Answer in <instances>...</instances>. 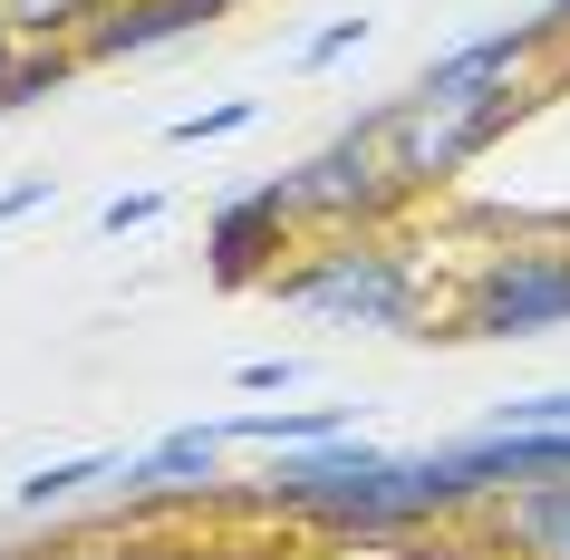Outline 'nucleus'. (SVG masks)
Returning <instances> with one entry per match:
<instances>
[{
  "mask_svg": "<svg viewBox=\"0 0 570 560\" xmlns=\"http://www.w3.org/2000/svg\"><path fill=\"white\" fill-rule=\"evenodd\" d=\"M271 291L291 310H320L338 328H377V338H425V271L387 242H338L309 252L301 271H271Z\"/></svg>",
  "mask_w": 570,
  "mask_h": 560,
  "instance_id": "obj_1",
  "label": "nucleus"
},
{
  "mask_svg": "<svg viewBox=\"0 0 570 560\" xmlns=\"http://www.w3.org/2000/svg\"><path fill=\"white\" fill-rule=\"evenodd\" d=\"M387 126H396V107H367V117L338 126L309 165H291V175H281L291 213H301V223H367V213H387L396 194H406L396 165H387Z\"/></svg>",
  "mask_w": 570,
  "mask_h": 560,
  "instance_id": "obj_2",
  "label": "nucleus"
},
{
  "mask_svg": "<svg viewBox=\"0 0 570 560\" xmlns=\"http://www.w3.org/2000/svg\"><path fill=\"white\" fill-rule=\"evenodd\" d=\"M532 97L522 88H493V97H464V107H406L396 97V126H387V165H396V184H445V175H464L493 136H503L512 117H522Z\"/></svg>",
  "mask_w": 570,
  "mask_h": 560,
  "instance_id": "obj_3",
  "label": "nucleus"
},
{
  "mask_svg": "<svg viewBox=\"0 0 570 560\" xmlns=\"http://www.w3.org/2000/svg\"><path fill=\"white\" fill-rule=\"evenodd\" d=\"M570 328V252H493L464 281V338H541Z\"/></svg>",
  "mask_w": 570,
  "mask_h": 560,
  "instance_id": "obj_4",
  "label": "nucleus"
},
{
  "mask_svg": "<svg viewBox=\"0 0 570 560\" xmlns=\"http://www.w3.org/2000/svg\"><path fill=\"white\" fill-rule=\"evenodd\" d=\"M551 49V30L541 20H512V30H483L464 39V49H445V59L425 68L416 88H406V107H464V97H493V88H522V68Z\"/></svg>",
  "mask_w": 570,
  "mask_h": 560,
  "instance_id": "obj_5",
  "label": "nucleus"
},
{
  "mask_svg": "<svg viewBox=\"0 0 570 560\" xmlns=\"http://www.w3.org/2000/svg\"><path fill=\"white\" fill-rule=\"evenodd\" d=\"M291 223H301V213H291V194H281V175L252 184V194H233V204L204 223V262H213V281H262Z\"/></svg>",
  "mask_w": 570,
  "mask_h": 560,
  "instance_id": "obj_6",
  "label": "nucleus"
},
{
  "mask_svg": "<svg viewBox=\"0 0 570 560\" xmlns=\"http://www.w3.org/2000/svg\"><path fill=\"white\" fill-rule=\"evenodd\" d=\"M503 541L522 560H570V473H561V483H522V493H503Z\"/></svg>",
  "mask_w": 570,
  "mask_h": 560,
  "instance_id": "obj_7",
  "label": "nucleus"
},
{
  "mask_svg": "<svg viewBox=\"0 0 570 560\" xmlns=\"http://www.w3.org/2000/svg\"><path fill=\"white\" fill-rule=\"evenodd\" d=\"M213 454H223V435H213V415H204V425H175L165 444H146L126 464V483H194V473L213 483Z\"/></svg>",
  "mask_w": 570,
  "mask_h": 560,
  "instance_id": "obj_8",
  "label": "nucleus"
},
{
  "mask_svg": "<svg viewBox=\"0 0 570 560\" xmlns=\"http://www.w3.org/2000/svg\"><path fill=\"white\" fill-rule=\"evenodd\" d=\"M0 20H10V39H20V49H59L68 30L88 39L97 0H0Z\"/></svg>",
  "mask_w": 570,
  "mask_h": 560,
  "instance_id": "obj_9",
  "label": "nucleus"
},
{
  "mask_svg": "<svg viewBox=\"0 0 570 560\" xmlns=\"http://www.w3.org/2000/svg\"><path fill=\"white\" fill-rule=\"evenodd\" d=\"M107 473H126V454H68V464H39L10 502H20V512H49V502H78L88 483H107Z\"/></svg>",
  "mask_w": 570,
  "mask_h": 560,
  "instance_id": "obj_10",
  "label": "nucleus"
},
{
  "mask_svg": "<svg viewBox=\"0 0 570 560\" xmlns=\"http://www.w3.org/2000/svg\"><path fill=\"white\" fill-rule=\"evenodd\" d=\"M68 78H78V59H68V49H20V59H10V78H0V107H30V97H59Z\"/></svg>",
  "mask_w": 570,
  "mask_h": 560,
  "instance_id": "obj_11",
  "label": "nucleus"
},
{
  "mask_svg": "<svg viewBox=\"0 0 570 560\" xmlns=\"http://www.w3.org/2000/svg\"><path fill=\"white\" fill-rule=\"evenodd\" d=\"M252 117H262V97H223V107H194V117H175L165 136H175V146H223V136H242Z\"/></svg>",
  "mask_w": 570,
  "mask_h": 560,
  "instance_id": "obj_12",
  "label": "nucleus"
},
{
  "mask_svg": "<svg viewBox=\"0 0 570 560\" xmlns=\"http://www.w3.org/2000/svg\"><path fill=\"white\" fill-rule=\"evenodd\" d=\"M493 435H570V396H512L493 406Z\"/></svg>",
  "mask_w": 570,
  "mask_h": 560,
  "instance_id": "obj_13",
  "label": "nucleus"
},
{
  "mask_svg": "<svg viewBox=\"0 0 570 560\" xmlns=\"http://www.w3.org/2000/svg\"><path fill=\"white\" fill-rule=\"evenodd\" d=\"M348 49H367V20H330L320 39H301V49H291V68H301V78H320V68H338Z\"/></svg>",
  "mask_w": 570,
  "mask_h": 560,
  "instance_id": "obj_14",
  "label": "nucleus"
},
{
  "mask_svg": "<svg viewBox=\"0 0 570 560\" xmlns=\"http://www.w3.org/2000/svg\"><path fill=\"white\" fill-rule=\"evenodd\" d=\"M155 213H165V194H107V204H97V233L117 242V233H146Z\"/></svg>",
  "mask_w": 570,
  "mask_h": 560,
  "instance_id": "obj_15",
  "label": "nucleus"
},
{
  "mask_svg": "<svg viewBox=\"0 0 570 560\" xmlns=\"http://www.w3.org/2000/svg\"><path fill=\"white\" fill-rule=\"evenodd\" d=\"M309 367L301 357H252V367H242V386H252V396H281V386H301Z\"/></svg>",
  "mask_w": 570,
  "mask_h": 560,
  "instance_id": "obj_16",
  "label": "nucleus"
},
{
  "mask_svg": "<svg viewBox=\"0 0 570 560\" xmlns=\"http://www.w3.org/2000/svg\"><path fill=\"white\" fill-rule=\"evenodd\" d=\"M49 204V175H30V184H10V194H0V223H20V213H39Z\"/></svg>",
  "mask_w": 570,
  "mask_h": 560,
  "instance_id": "obj_17",
  "label": "nucleus"
},
{
  "mask_svg": "<svg viewBox=\"0 0 570 560\" xmlns=\"http://www.w3.org/2000/svg\"><path fill=\"white\" fill-rule=\"evenodd\" d=\"M532 20H541V30H551V39H570V0H541Z\"/></svg>",
  "mask_w": 570,
  "mask_h": 560,
  "instance_id": "obj_18",
  "label": "nucleus"
},
{
  "mask_svg": "<svg viewBox=\"0 0 570 560\" xmlns=\"http://www.w3.org/2000/svg\"><path fill=\"white\" fill-rule=\"evenodd\" d=\"M10 59H20V39H10V20H0V78H10Z\"/></svg>",
  "mask_w": 570,
  "mask_h": 560,
  "instance_id": "obj_19",
  "label": "nucleus"
}]
</instances>
